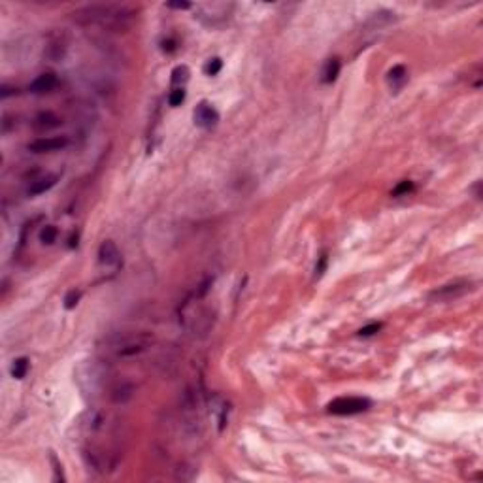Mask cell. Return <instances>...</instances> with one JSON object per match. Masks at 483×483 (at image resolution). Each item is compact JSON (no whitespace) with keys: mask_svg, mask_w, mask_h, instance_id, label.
Returning <instances> with one entry per match:
<instances>
[{"mask_svg":"<svg viewBox=\"0 0 483 483\" xmlns=\"http://www.w3.org/2000/svg\"><path fill=\"white\" fill-rule=\"evenodd\" d=\"M72 15H74V21L81 23V25H98L108 31L121 33L130 27L134 10L129 6H121V4H93V6L75 10Z\"/></svg>","mask_w":483,"mask_h":483,"instance_id":"cell-1","label":"cell"},{"mask_svg":"<svg viewBox=\"0 0 483 483\" xmlns=\"http://www.w3.org/2000/svg\"><path fill=\"white\" fill-rule=\"evenodd\" d=\"M370 400L363 397H342L333 400L327 408L334 415H355V413H361L370 408Z\"/></svg>","mask_w":483,"mask_h":483,"instance_id":"cell-2","label":"cell"},{"mask_svg":"<svg viewBox=\"0 0 483 483\" xmlns=\"http://www.w3.org/2000/svg\"><path fill=\"white\" fill-rule=\"evenodd\" d=\"M474 289V285L470 281H455V283H449V285H444L440 289L432 291L430 293V300L432 302H449V300H457L464 297L466 293H470Z\"/></svg>","mask_w":483,"mask_h":483,"instance_id":"cell-3","label":"cell"},{"mask_svg":"<svg viewBox=\"0 0 483 483\" xmlns=\"http://www.w3.org/2000/svg\"><path fill=\"white\" fill-rule=\"evenodd\" d=\"M193 119L196 127H200V129H212V127L217 125V121H219V113H217V110L212 104L200 102L198 106L194 108Z\"/></svg>","mask_w":483,"mask_h":483,"instance_id":"cell-4","label":"cell"},{"mask_svg":"<svg viewBox=\"0 0 483 483\" xmlns=\"http://www.w3.org/2000/svg\"><path fill=\"white\" fill-rule=\"evenodd\" d=\"M68 146V138H61V136H53V138H38L29 144V151L33 153H51V151H59Z\"/></svg>","mask_w":483,"mask_h":483,"instance_id":"cell-5","label":"cell"},{"mask_svg":"<svg viewBox=\"0 0 483 483\" xmlns=\"http://www.w3.org/2000/svg\"><path fill=\"white\" fill-rule=\"evenodd\" d=\"M98 260L104 266H117L119 260H121V255H119V249L115 246V242L106 240V242L100 244V247H98Z\"/></svg>","mask_w":483,"mask_h":483,"instance_id":"cell-6","label":"cell"},{"mask_svg":"<svg viewBox=\"0 0 483 483\" xmlns=\"http://www.w3.org/2000/svg\"><path fill=\"white\" fill-rule=\"evenodd\" d=\"M55 87H57V75L47 72V74L38 75L33 83H31V93L43 95V93H51Z\"/></svg>","mask_w":483,"mask_h":483,"instance_id":"cell-7","label":"cell"},{"mask_svg":"<svg viewBox=\"0 0 483 483\" xmlns=\"http://www.w3.org/2000/svg\"><path fill=\"white\" fill-rule=\"evenodd\" d=\"M59 125H61V119L55 117L53 113H49V111L40 113L38 117L34 119V129H38V130H49V129L59 127Z\"/></svg>","mask_w":483,"mask_h":483,"instance_id":"cell-8","label":"cell"},{"mask_svg":"<svg viewBox=\"0 0 483 483\" xmlns=\"http://www.w3.org/2000/svg\"><path fill=\"white\" fill-rule=\"evenodd\" d=\"M55 183H57V176H47V178H42V180H36V182H33V185L29 187V194L36 196V194L45 193V191H49V189L53 187Z\"/></svg>","mask_w":483,"mask_h":483,"instance_id":"cell-9","label":"cell"},{"mask_svg":"<svg viewBox=\"0 0 483 483\" xmlns=\"http://www.w3.org/2000/svg\"><path fill=\"white\" fill-rule=\"evenodd\" d=\"M406 75H408L406 74V68H404L402 65H397L389 70L387 79H389V83L395 87V89H398V87H402V83L406 81Z\"/></svg>","mask_w":483,"mask_h":483,"instance_id":"cell-10","label":"cell"},{"mask_svg":"<svg viewBox=\"0 0 483 483\" xmlns=\"http://www.w3.org/2000/svg\"><path fill=\"white\" fill-rule=\"evenodd\" d=\"M338 74H340V61L338 59H331L325 65V70H323V81L325 83H333L334 79L338 77Z\"/></svg>","mask_w":483,"mask_h":483,"instance_id":"cell-11","label":"cell"},{"mask_svg":"<svg viewBox=\"0 0 483 483\" xmlns=\"http://www.w3.org/2000/svg\"><path fill=\"white\" fill-rule=\"evenodd\" d=\"M27 372H29V359H17V361H13V365H11V376L15 377V379H23V377L27 376Z\"/></svg>","mask_w":483,"mask_h":483,"instance_id":"cell-12","label":"cell"},{"mask_svg":"<svg viewBox=\"0 0 483 483\" xmlns=\"http://www.w3.org/2000/svg\"><path fill=\"white\" fill-rule=\"evenodd\" d=\"M55 240H57V228L53 225H45L42 228V232H40V242L51 246Z\"/></svg>","mask_w":483,"mask_h":483,"instance_id":"cell-13","label":"cell"},{"mask_svg":"<svg viewBox=\"0 0 483 483\" xmlns=\"http://www.w3.org/2000/svg\"><path fill=\"white\" fill-rule=\"evenodd\" d=\"M111 398L115 400V402H127V400H130L132 398V387L130 385H121L119 389H115V393L111 395Z\"/></svg>","mask_w":483,"mask_h":483,"instance_id":"cell-14","label":"cell"},{"mask_svg":"<svg viewBox=\"0 0 483 483\" xmlns=\"http://www.w3.org/2000/svg\"><path fill=\"white\" fill-rule=\"evenodd\" d=\"M221 68H223V61L219 59V57H215V59H210L204 66V72L208 75H217L221 72Z\"/></svg>","mask_w":483,"mask_h":483,"instance_id":"cell-15","label":"cell"},{"mask_svg":"<svg viewBox=\"0 0 483 483\" xmlns=\"http://www.w3.org/2000/svg\"><path fill=\"white\" fill-rule=\"evenodd\" d=\"M183 100H185V89H183V87H180V89H174L172 93L168 95V104H170L172 108L182 106Z\"/></svg>","mask_w":483,"mask_h":483,"instance_id":"cell-16","label":"cell"},{"mask_svg":"<svg viewBox=\"0 0 483 483\" xmlns=\"http://www.w3.org/2000/svg\"><path fill=\"white\" fill-rule=\"evenodd\" d=\"M79 291H75V289H72V291H68V295H66V298H65V308L66 310H72V308H75V304H77V300H79Z\"/></svg>","mask_w":483,"mask_h":483,"instance_id":"cell-17","label":"cell"},{"mask_svg":"<svg viewBox=\"0 0 483 483\" xmlns=\"http://www.w3.org/2000/svg\"><path fill=\"white\" fill-rule=\"evenodd\" d=\"M411 189H413V183L411 182H400L397 187L393 189V196H402V194L409 193Z\"/></svg>","mask_w":483,"mask_h":483,"instance_id":"cell-18","label":"cell"},{"mask_svg":"<svg viewBox=\"0 0 483 483\" xmlns=\"http://www.w3.org/2000/svg\"><path fill=\"white\" fill-rule=\"evenodd\" d=\"M189 77V70L185 66H178L176 70L172 72V81L174 83H180V81H185Z\"/></svg>","mask_w":483,"mask_h":483,"instance_id":"cell-19","label":"cell"},{"mask_svg":"<svg viewBox=\"0 0 483 483\" xmlns=\"http://www.w3.org/2000/svg\"><path fill=\"white\" fill-rule=\"evenodd\" d=\"M379 329H381L379 323H372V325H368V327H365V329H361L359 334H361V336H372V334H376Z\"/></svg>","mask_w":483,"mask_h":483,"instance_id":"cell-20","label":"cell"},{"mask_svg":"<svg viewBox=\"0 0 483 483\" xmlns=\"http://www.w3.org/2000/svg\"><path fill=\"white\" fill-rule=\"evenodd\" d=\"M325 266H327V255H321V259H319V264L315 266V274H317V276H321L323 272H325Z\"/></svg>","mask_w":483,"mask_h":483,"instance_id":"cell-21","label":"cell"},{"mask_svg":"<svg viewBox=\"0 0 483 483\" xmlns=\"http://www.w3.org/2000/svg\"><path fill=\"white\" fill-rule=\"evenodd\" d=\"M168 8H176V10H189L191 8V4H187V2H176V4H168Z\"/></svg>","mask_w":483,"mask_h":483,"instance_id":"cell-22","label":"cell"},{"mask_svg":"<svg viewBox=\"0 0 483 483\" xmlns=\"http://www.w3.org/2000/svg\"><path fill=\"white\" fill-rule=\"evenodd\" d=\"M162 49H164V51H174V49H176V42H174V40L162 42Z\"/></svg>","mask_w":483,"mask_h":483,"instance_id":"cell-23","label":"cell"}]
</instances>
